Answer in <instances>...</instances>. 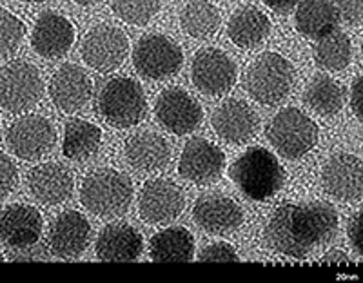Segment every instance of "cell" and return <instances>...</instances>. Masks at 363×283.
I'll list each match as a JSON object with an SVG mask.
<instances>
[{"instance_id": "obj_7", "label": "cell", "mask_w": 363, "mask_h": 283, "mask_svg": "<svg viewBox=\"0 0 363 283\" xmlns=\"http://www.w3.org/2000/svg\"><path fill=\"white\" fill-rule=\"evenodd\" d=\"M42 78L33 64L13 60L0 67V107L9 113H24L40 100Z\"/></svg>"}, {"instance_id": "obj_15", "label": "cell", "mask_w": 363, "mask_h": 283, "mask_svg": "<svg viewBox=\"0 0 363 283\" xmlns=\"http://www.w3.org/2000/svg\"><path fill=\"white\" fill-rule=\"evenodd\" d=\"M223 164H225V156L218 145L209 140L193 138L182 151L178 172L193 184L206 185L218 180Z\"/></svg>"}, {"instance_id": "obj_21", "label": "cell", "mask_w": 363, "mask_h": 283, "mask_svg": "<svg viewBox=\"0 0 363 283\" xmlns=\"http://www.w3.org/2000/svg\"><path fill=\"white\" fill-rule=\"evenodd\" d=\"M42 234V216L35 207L15 204L0 214V240L15 249H28Z\"/></svg>"}, {"instance_id": "obj_30", "label": "cell", "mask_w": 363, "mask_h": 283, "mask_svg": "<svg viewBox=\"0 0 363 283\" xmlns=\"http://www.w3.org/2000/svg\"><path fill=\"white\" fill-rule=\"evenodd\" d=\"M220 13L207 0H191L180 13V26L189 37L209 38L218 31Z\"/></svg>"}, {"instance_id": "obj_26", "label": "cell", "mask_w": 363, "mask_h": 283, "mask_svg": "<svg viewBox=\"0 0 363 283\" xmlns=\"http://www.w3.org/2000/svg\"><path fill=\"white\" fill-rule=\"evenodd\" d=\"M296 29L311 38H322L338 29L340 15L330 0H301L296 9Z\"/></svg>"}, {"instance_id": "obj_29", "label": "cell", "mask_w": 363, "mask_h": 283, "mask_svg": "<svg viewBox=\"0 0 363 283\" xmlns=\"http://www.w3.org/2000/svg\"><path fill=\"white\" fill-rule=\"evenodd\" d=\"M102 131L95 123L82 118H73L66 123L64 131V155L71 160L82 162L91 158L100 148Z\"/></svg>"}, {"instance_id": "obj_9", "label": "cell", "mask_w": 363, "mask_h": 283, "mask_svg": "<svg viewBox=\"0 0 363 283\" xmlns=\"http://www.w3.org/2000/svg\"><path fill=\"white\" fill-rule=\"evenodd\" d=\"M194 87L207 96H222L235 87L238 71L227 53L216 48H203L191 64Z\"/></svg>"}, {"instance_id": "obj_4", "label": "cell", "mask_w": 363, "mask_h": 283, "mask_svg": "<svg viewBox=\"0 0 363 283\" xmlns=\"http://www.w3.org/2000/svg\"><path fill=\"white\" fill-rule=\"evenodd\" d=\"M294 84V67L278 53H262L247 67L244 87L255 102L278 106L289 96Z\"/></svg>"}, {"instance_id": "obj_10", "label": "cell", "mask_w": 363, "mask_h": 283, "mask_svg": "<svg viewBox=\"0 0 363 283\" xmlns=\"http://www.w3.org/2000/svg\"><path fill=\"white\" fill-rule=\"evenodd\" d=\"M84 62L96 71L108 73L124 64L129 53L128 35L115 26H95L80 45Z\"/></svg>"}, {"instance_id": "obj_42", "label": "cell", "mask_w": 363, "mask_h": 283, "mask_svg": "<svg viewBox=\"0 0 363 283\" xmlns=\"http://www.w3.org/2000/svg\"><path fill=\"white\" fill-rule=\"evenodd\" d=\"M28 2H44V0H28Z\"/></svg>"}, {"instance_id": "obj_17", "label": "cell", "mask_w": 363, "mask_h": 283, "mask_svg": "<svg viewBox=\"0 0 363 283\" xmlns=\"http://www.w3.org/2000/svg\"><path fill=\"white\" fill-rule=\"evenodd\" d=\"M93 94V80L77 64H64L50 80V96L64 113L80 111Z\"/></svg>"}, {"instance_id": "obj_36", "label": "cell", "mask_w": 363, "mask_h": 283, "mask_svg": "<svg viewBox=\"0 0 363 283\" xmlns=\"http://www.w3.org/2000/svg\"><path fill=\"white\" fill-rule=\"evenodd\" d=\"M336 11L340 18L349 26H359L363 18V0H336Z\"/></svg>"}, {"instance_id": "obj_38", "label": "cell", "mask_w": 363, "mask_h": 283, "mask_svg": "<svg viewBox=\"0 0 363 283\" xmlns=\"http://www.w3.org/2000/svg\"><path fill=\"white\" fill-rule=\"evenodd\" d=\"M359 216H362V214H356L354 220H352L351 227H349V236H351L354 249L358 250V253H362V243H359Z\"/></svg>"}, {"instance_id": "obj_33", "label": "cell", "mask_w": 363, "mask_h": 283, "mask_svg": "<svg viewBox=\"0 0 363 283\" xmlns=\"http://www.w3.org/2000/svg\"><path fill=\"white\" fill-rule=\"evenodd\" d=\"M26 35V26L8 9L0 8V58L11 57L21 48Z\"/></svg>"}, {"instance_id": "obj_6", "label": "cell", "mask_w": 363, "mask_h": 283, "mask_svg": "<svg viewBox=\"0 0 363 283\" xmlns=\"http://www.w3.org/2000/svg\"><path fill=\"white\" fill-rule=\"evenodd\" d=\"M265 133L274 149L289 160L307 155L318 142L316 123L296 107H287L272 116Z\"/></svg>"}, {"instance_id": "obj_20", "label": "cell", "mask_w": 363, "mask_h": 283, "mask_svg": "<svg viewBox=\"0 0 363 283\" xmlns=\"http://www.w3.org/2000/svg\"><path fill=\"white\" fill-rule=\"evenodd\" d=\"M74 42V26L60 13L45 11L38 17L31 35V45L44 58H60Z\"/></svg>"}, {"instance_id": "obj_41", "label": "cell", "mask_w": 363, "mask_h": 283, "mask_svg": "<svg viewBox=\"0 0 363 283\" xmlns=\"http://www.w3.org/2000/svg\"><path fill=\"white\" fill-rule=\"evenodd\" d=\"M74 2L80 6H93V4H96L99 0H74Z\"/></svg>"}, {"instance_id": "obj_24", "label": "cell", "mask_w": 363, "mask_h": 283, "mask_svg": "<svg viewBox=\"0 0 363 283\" xmlns=\"http://www.w3.org/2000/svg\"><path fill=\"white\" fill-rule=\"evenodd\" d=\"M125 156L136 171L157 172L169 164L171 148L167 140L157 133H136L125 142Z\"/></svg>"}, {"instance_id": "obj_18", "label": "cell", "mask_w": 363, "mask_h": 283, "mask_svg": "<svg viewBox=\"0 0 363 283\" xmlns=\"http://www.w3.org/2000/svg\"><path fill=\"white\" fill-rule=\"evenodd\" d=\"M196 226L209 234H227L244 222L242 207L223 194H203L193 207Z\"/></svg>"}, {"instance_id": "obj_28", "label": "cell", "mask_w": 363, "mask_h": 283, "mask_svg": "<svg viewBox=\"0 0 363 283\" xmlns=\"http://www.w3.org/2000/svg\"><path fill=\"white\" fill-rule=\"evenodd\" d=\"M307 106L322 116H335L342 111L345 102V89L329 74H316L303 93Z\"/></svg>"}, {"instance_id": "obj_8", "label": "cell", "mask_w": 363, "mask_h": 283, "mask_svg": "<svg viewBox=\"0 0 363 283\" xmlns=\"http://www.w3.org/2000/svg\"><path fill=\"white\" fill-rule=\"evenodd\" d=\"M184 62L180 45L165 35H145L133 51L136 71L151 80H164L177 74Z\"/></svg>"}, {"instance_id": "obj_27", "label": "cell", "mask_w": 363, "mask_h": 283, "mask_svg": "<svg viewBox=\"0 0 363 283\" xmlns=\"http://www.w3.org/2000/svg\"><path fill=\"white\" fill-rule=\"evenodd\" d=\"M149 256L155 262H189L194 256V238L186 227H169L151 238Z\"/></svg>"}, {"instance_id": "obj_13", "label": "cell", "mask_w": 363, "mask_h": 283, "mask_svg": "<svg viewBox=\"0 0 363 283\" xmlns=\"http://www.w3.org/2000/svg\"><path fill=\"white\" fill-rule=\"evenodd\" d=\"M184 194L171 180L157 178L145 182L138 196V213L147 223H169L184 211Z\"/></svg>"}, {"instance_id": "obj_14", "label": "cell", "mask_w": 363, "mask_h": 283, "mask_svg": "<svg viewBox=\"0 0 363 283\" xmlns=\"http://www.w3.org/2000/svg\"><path fill=\"white\" fill-rule=\"evenodd\" d=\"M91 238V226L84 214L66 211L51 222L45 236L48 249L58 258H77L86 250Z\"/></svg>"}, {"instance_id": "obj_39", "label": "cell", "mask_w": 363, "mask_h": 283, "mask_svg": "<svg viewBox=\"0 0 363 283\" xmlns=\"http://www.w3.org/2000/svg\"><path fill=\"white\" fill-rule=\"evenodd\" d=\"M322 262L323 263H347L349 262V256H347L345 253H342V250L333 249V250H329L325 256H323Z\"/></svg>"}, {"instance_id": "obj_35", "label": "cell", "mask_w": 363, "mask_h": 283, "mask_svg": "<svg viewBox=\"0 0 363 283\" xmlns=\"http://www.w3.org/2000/svg\"><path fill=\"white\" fill-rule=\"evenodd\" d=\"M18 182L17 167L9 160V156L0 152V200H4L11 193Z\"/></svg>"}, {"instance_id": "obj_31", "label": "cell", "mask_w": 363, "mask_h": 283, "mask_svg": "<svg viewBox=\"0 0 363 283\" xmlns=\"http://www.w3.org/2000/svg\"><path fill=\"white\" fill-rule=\"evenodd\" d=\"M352 42L345 33L333 31L318 38L314 45V62L325 71H342L351 64Z\"/></svg>"}, {"instance_id": "obj_5", "label": "cell", "mask_w": 363, "mask_h": 283, "mask_svg": "<svg viewBox=\"0 0 363 283\" xmlns=\"http://www.w3.org/2000/svg\"><path fill=\"white\" fill-rule=\"evenodd\" d=\"M96 111L113 128L136 126L147 111L144 89L129 77L111 78L99 91Z\"/></svg>"}, {"instance_id": "obj_2", "label": "cell", "mask_w": 363, "mask_h": 283, "mask_svg": "<svg viewBox=\"0 0 363 283\" xmlns=\"http://www.w3.org/2000/svg\"><path fill=\"white\" fill-rule=\"evenodd\" d=\"M229 177L247 198L267 200L281 189L285 171L271 151L251 148L229 167Z\"/></svg>"}, {"instance_id": "obj_37", "label": "cell", "mask_w": 363, "mask_h": 283, "mask_svg": "<svg viewBox=\"0 0 363 283\" xmlns=\"http://www.w3.org/2000/svg\"><path fill=\"white\" fill-rule=\"evenodd\" d=\"M301 0H264V4L269 6L272 11H280V13L289 11V9H293L294 6H298Z\"/></svg>"}, {"instance_id": "obj_43", "label": "cell", "mask_w": 363, "mask_h": 283, "mask_svg": "<svg viewBox=\"0 0 363 283\" xmlns=\"http://www.w3.org/2000/svg\"><path fill=\"white\" fill-rule=\"evenodd\" d=\"M0 262H2V255H0Z\"/></svg>"}, {"instance_id": "obj_19", "label": "cell", "mask_w": 363, "mask_h": 283, "mask_svg": "<svg viewBox=\"0 0 363 283\" xmlns=\"http://www.w3.org/2000/svg\"><path fill=\"white\" fill-rule=\"evenodd\" d=\"M211 123L216 135L231 144H245L255 136L258 116L249 104L242 100H225L213 111Z\"/></svg>"}, {"instance_id": "obj_25", "label": "cell", "mask_w": 363, "mask_h": 283, "mask_svg": "<svg viewBox=\"0 0 363 283\" xmlns=\"http://www.w3.org/2000/svg\"><path fill=\"white\" fill-rule=\"evenodd\" d=\"M271 31V21L265 13L255 6H244L236 9L227 24V35L242 50H251L265 40Z\"/></svg>"}, {"instance_id": "obj_32", "label": "cell", "mask_w": 363, "mask_h": 283, "mask_svg": "<svg viewBox=\"0 0 363 283\" xmlns=\"http://www.w3.org/2000/svg\"><path fill=\"white\" fill-rule=\"evenodd\" d=\"M111 8L120 21L145 26L160 9V0H111Z\"/></svg>"}, {"instance_id": "obj_16", "label": "cell", "mask_w": 363, "mask_h": 283, "mask_svg": "<svg viewBox=\"0 0 363 283\" xmlns=\"http://www.w3.org/2000/svg\"><path fill=\"white\" fill-rule=\"evenodd\" d=\"M322 185L329 196L342 201H358L363 193V165L354 155H336L322 171Z\"/></svg>"}, {"instance_id": "obj_22", "label": "cell", "mask_w": 363, "mask_h": 283, "mask_svg": "<svg viewBox=\"0 0 363 283\" xmlns=\"http://www.w3.org/2000/svg\"><path fill=\"white\" fill-rule=\"evenodd\" d=\"M29 191L42 204L58 206L71 196L73 191V177L69 169L60 164H42L29 172Z\"/></svg>"}, {"instance_id": "obj_1", "label": "cell", "mask_w": 363, "mask_h": 283, "mask_svg": "<svg viewBox=\"0 0 363 283\" xmlns=\"http://www.w3.org/2000/svg\"><path fill=\"white\" fill-rule=\"evenodd\" d=\"M338 233V213L327 201L291 204L272 211L265 227V242L291 258H306L316 247L333 242Z\"/></svg>"}, {"instance_id": "obj_23", "label": "cell", "mask_w": 363, "mask_h": 283, "mask_svg": "<svg viewBox=\"0 0 363 283\" xmlns=\"http://www.w3.org/2000/svg\"><path fill=\"white\" fill-rule=\"evenodd\" d=\"M142 249L140 233L128 223H111L96 240V256L104 262H133L140 258Z\"/></svg>"}, {"instance_id": "obj_3", "label": "cell", "mask_w": 363, "mask_h": 283, "mask_svg": "<svg viewBox=\"0 0 363 283\" xmlns=\"http://www.w3.org/2000/svg\"><path fill=\"white\" fill-rule=\"evenodd\" d=\"M133 198L131 180L124 172L104 167L89 172L80 187V201L89 213L102 218L124 214Z\"/></svg>"}, {"instance_id": "obj_34", "label": "cell", "mask_w": 363, "mask_h": 283, "mask_svg": "<svg viewBox=\"0 0 363 283\" xmlns=\"http://www.w3.org/2000/svg\"><path fill=\"white\" fill-rule=\"evenodd\" d=\"M200 262H240V256L233 245L225 242L213 243V245L206 247L199 255Z\"/></svg>"}, {"instance_id": "obj_12", "label": "cell", "mask_w": 363, "mask_h": 283, "mask_svg": "<svg viewBox=\"0 0 363 283\" xmlns=\"http://www.w3.org/2000/svg\"><path fill=\"white\" fill-rule=\"evenodd\" d=\"M155 116L173 135H187L202 122V107L187 91L169 87L162 91L155 104Z\"/></svg>"}, {"instance_id": "obj_40", "label": "cell", "mask_w": 363, "mask_h": 283, "mask_svg": "<svg viewBox=\"0 0 363 283\" xmlns=\"http://www.w3.org/2000/svg\"><path fill=\"white\" fill-rule=\"evenodd\" d=\"M359 82H362V77H358L354 80V86H352V96H351V106L352 109H354L356 116L358 118H362V113H359V91H362V87H359Z\"/></svg>"}, {"instance_id": "obj_11", "label": "cell", "mask_w": 363, "mask_h": 283, "mask_svg": "<svg viewBox=\"0 0 363 283\" xmlns=\"http://www.w3.org/2000/svg\"><path fill=\"white\" fill-rule=\"evenodd\" d=\"M6 142L9 151L22 160H38L53 149L55 129L40 115L22 116L11 123Z\"/></svg>"}]
</instances>
